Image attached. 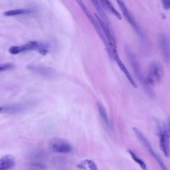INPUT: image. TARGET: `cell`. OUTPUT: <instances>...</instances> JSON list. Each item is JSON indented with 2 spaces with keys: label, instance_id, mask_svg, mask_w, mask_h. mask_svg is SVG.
<instances>
[{
  "label": "cell",
  "instance_id": "obj_4",
  "mask_svg": "<svg viewBox=\"0 0 170 170\" xmlns=\"http://www.w3.org/2000/svg\"><path fill=\"white\" fill-rule=\"evenodd\" d=\"M132 130L138 139L148 151L155 159L163 170H168L161 158L153 150L151 144L143 133L137 128L133 127Z\"/></svg>",
  "mask_w": 170,
  "mask_h": 170
},
{
  "label": "cell",
  "instance_id": "obj_8",
  "mask_svg": "<svg viewBox=\"0 0 170 170\" xmlns=\"http://www.w3.org/2000/svg\"><path fill=\"white\" fill-rule=\"evenodd\" d=\"M158 41L164 59L167 63H169L170 59L169 39L166 35L162 34L159 35Z\"/></svg>",
  "mask_w": 170,
  "mask_h": 170
},
{
  "label": "cell",
  "instance_id": "obj_18",
  "mask_svg": "<svg viewBox=\"0 0 170 170\" xmlns=\"http://www.w3.org/2000/svg\"><path fill=\"white\" fill-rule=\"evenodd\" d=\"M14 65L12 63H6L0 65V72L7 71L13 69Z\"/></svg>",
  "mask_w": 170,
  "mask_h": 170
},
{
  "label": "cell",
  "instance_id": "obj_1",
  "mask_svg": "<svg viewBox=\"0 0 170 170\" xmlns=\"http://www.w3.org/2000/svg\"><path fill=\"white\" fill-rule=\"evenodd\" d=\"M163 74V69L160 62L154 61L149 66L148 83L150 85L158 84L161 82Z\"/></svg>",
  "mask_w": 170,
  "mask_h": 170
},
{
  "label": "cell",
  "instance_id": "obj_20",
  "mask_svg": "<svg viewBox=\"0 0 170 170\" xmlns=\"http://www.w3.org/2000/svg\"><path fill=\"white\" fill-rule=\"evenodd\" d=\"M32 165L41 169H44L46 168L45 165L42 163H35L33 164Z\"/></svg>",
  "mask_w": 170,
  "mask_h": 170
},
{
  "label": "cell",
  "instance_id": "obj_10",
  "mask_svg": "<svg viewBox=\"0 0 170 170\" xmlns=\"http://www.w3.org/2000/svg\"><path fill=\"white\" fill-rule=\"evenodd\" d=\"M114 59L116 61L118 65L119 66L121 70L125 74L128 80H129L131 85L135 88H137V85L135 83V81L133 79L129 72L128 71L125 66L122 62L117 52H116L114 54Z\"/></svg>",
  "mask_w": 170,
  "mask_h": 170
},
{
  "label": "cell",
  "instance_id": "obj_22",
  "mask_svg": "<svg viewBox=\"0 0 170 170\" xmlns=\"http://www.w3.org/2000/svg\"><path fill=\"white\" fill-rule=\"evenodd\" d=\"M40 53L43 55H45L47 53V51L44 49H41L39 51Z\"/></svg>",
  "mask_w": 170,
  "mask_h": 170
},
{
  "label": "cell",
  "instance_id": "obj_19",
  "mask_svg": "<svg viewBox=\"0 0 170 170\" xmlns=\"http://www.w3.org/2000/svg\"><path fill=\"white\" fill-rule=\"evenodd\" d=\"M163 8L166 9L168 10L170 8V1L169 0H164L162 1Z\"/></svg>",
  "mask_w": 170,
  "mask_h": 170
},
{
  "label": "cell",
  "instance_id": "obj_5",
  "mask_svg": "<svg viewBox=\"0 0 170 170\" xmlns=\"http://www.w3.org/2000/svg\"><path fill=\"white\" fill-rule=\"evenodd\" d=\"M117 2L121 10L124 17L132 25L134 30L142 38H143V34L140 27L132 16L125 3L121 1H117Z\"/></svg>",
  "mask_w": 170,
  "mask_h": 170
},
{
  "label": "cell",
  "instance_id": "obj_2",
  "mask_svg": "<svg viewBox=\"0 0 170 170\" xmlns=\"http://www.w3.org/2000/svg\"><path fill=\"white\" fill-rule=\"evenodd\" d=\"M48 145L50 150L55 153H67L73 150V147L70 143L62 138H51L49 142Z\"/></svg>",
  "mask_w": 170,
  "mask_h": 170
},
{
  "label": "cell",
  "instance_id": "obj_3",
  "mask_svg": "<svg viewBox=\"0 0 170 170\" xmlns=\"http://www.w3.org/2000/svg\"><path fill=\"white\" fill-rule=\"evenodd\" d=\"M124 49L128 60L137 78L143 85L147 83V81L144 78L140 66L139 65L135 56L127 44L124 45Z\"/></svg>",
  "mask_w": 170,
  "mask_h": 170
},
{
  "label": "cell",
  "instance_id": "obj_15",
  "mask_svg": "<svg viewBox=\"0 0 170 170\" xmlns=\"http://www.w3.org/2000/svg\"><path fill=\"white\" fill-rule=\"evenodd\" d=\"M30 11L27 9H20L9 10L4 13V16H12L30 13Z\"/></svg>",
  "mask_w": 170,
  "mask_h": 170
},
{
  "label": "cell",
  "instance_id": "obj_16",
  "mask_svg": "<svg viewBox=\"0 0 170 170\" xmlns=\"http://www.w3.org/2000/svg\"><path fill=\"white\" fill-rule=\"evenodd\" d=\"M128 152L130 154L133 160L138 164L143 170H148L145 163L139 158L134 153L130 150H128Z\"/></svg>",
  "mask_w": 170,
  "mask_h": 170
},
{
  "label": "cell",
  "instance_id": "obj_17",
  "mask_svg": "<svg viewBox=\"0 0 170 170\" xmlns=\"http://www.w3.org/2000/svg\"><path fill=\"white\" fill-rule=\"evenodd\" d=\"M82 162L88 166L90 170H99L95 163L90 159H85Z\"/></svg>",
  "mask_w": 170,
  "mask_h": 170
},
{
  "label": "cell",
  "instance_id": "obj_6",
  "mask_svg": "<svg viewBox=\"0 0 170 170\" xmlns=\"http://www.w3.org/2000/svg\"><path fill=\"white\" fill-rule=\"evenodd\" d=\"M161 128L159 135L160 141L159 145L161 151L165 156L169 158L170 155L169 135V131L166 126Z\"/></svg>",
  "mask_w": 170,
  "mask_h": 170
},
{
  "label": "cell",
  "instance_id": "obj_12",
  "mask_svg": "<svg viewBox=\"0 0 170 170\" xmlns=\"http://www.w3.org/2000/svg\"><path fill=\"white\" fill-rule=\"evenodd\" d=\"M96 105L100 116L104 122L106 127L108 129H109L111 130V126L105 108L99 102H97Z\"/></svg>",
  "mask_w": 170,
  "mask_h": 170
},
{
  "label": "cell",
  "instance_id": "obj_14",
  "mask_svg": "<svg viewBox=\"0 0 170 170\" xmlns=\"http://www.w3.org/2000/svg\"><path fill=\"white\" fill-rule=\"evenodd\" d=\"M96 4L97 6L98 10H99L101 16L104 20L103 22L109 28L112 32H114L112 27L111 23L109 17H108L104 10L100 6V5L99 4L96 3Z\"/></svg>",
  "mask_w": 170,
  "mask_h": 170
},
{
  "label": "cell",
  "instance_id": "obj_7",
  "mask_svg": "<svg viewBox=\"0 0 170 170\" xmlns=\"http://www.w3.org/2000/svg\"><path fill=\"white\" fill-rule=\"evenodd\" d=\"M95 15L105 36L110 47L112 49H116V39L114 32H112L102 21L98 15L96 13L95 14Z\"/></svg>",
  "mask_w": 170,
  "mask_h": 170
},
{
  "label": "cell",
  "instance_id": "obj_21",
  "mask_svg": "<svg viewBox=\"0 0 170 170\" xmlns=\"http://www.w3.org/2000/svg\"><path fill=\"white\" fill-rule=\"evenodd\" d=\"M77 167L78 168L83 169L84 170H86L87 169V168L85 165V164L83 163L82 162H81L77 166Z\"/></svg>",
  "mask_w": 170,
  "mask_h": 170
},
{
  "label": "cell",
  "instance_id": "obj_9",
  "mask_svg": "<svg viewBox=\"0 0 170 170\" xmlns=\"http://www.w3.org/2000/svg\"><path fill=\"white\" fill-rule=\"evenodd\" d=\"M15 161L14 158L7 154L0 159V170H7L14 167Z\"/></svg>",
  "mask_w": 170,
  "mask_h": 170
},
{
  "label": "cell",
  "instance_id": "obj_13",
  "mask_svg": "<svg viewBox=\"0 0 170 170\" xmlns=\"http://www.w3.org/2000/svg\"><path fill=\"white\" fill-rule=\"evenodd\" d=\"M102 6L108 11L114 14L119 19H122L121 15L118 12L114 7L113 4L109 1H101Z\"/></svg>",
  "mask_w": 170,
  "mask_h": 170
},
{
  "label": "cell",
  "instance_id": "obj_11",
  "mask_svg": "<svg viewBox=\"0 0 170 170\" xmlns=\"http://www.w3.org/2000/svg\"><path fill=\"white\" fill-rule=\"evenodd\" d=\"M23 107L20 104L0 107V113H16L22 112Z\"/></svg>",
  "mask_w": 170,
  "mask_h": 170
}]
</instances>
